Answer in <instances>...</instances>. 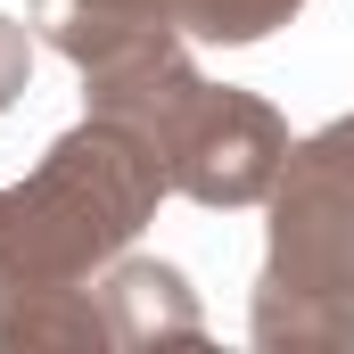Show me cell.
Wrapping results in <instances>:
<instances>
[{"instance_id":"obj_1","label":"cell","mask_w":354,"mask_h":354,"mask_svg":"<svg viewBox=\"0 0 354 354\" xmlns=\"http://www.w3.org/2000/svg\"><path fill=\"white\" fill-rule=\"evenodd\" d=\"M174 181L157 165V149L115 124L91 115L75 132H58L41 149V165L0 189V280H91L107 272L157 214Z\"/></svg>"},{"instance_id":"obj_2","label":"cell","mask_w":354,"mask_h":354,"mask_svg":"<svg viewBox=\"0 0 354 354\" xmlns=\"http://www.w3.org/2000/svg\"><path fill=\"white\" fill-rule=\"evenodd\" d=\"M272 248L256 272L264 354H354V115L305 132L272 181Z\"/></svg>"},{"instance_id":"obj_3","label":"cell","mask_w":354,"mask_h":354,"mask_svg":"<svg viewBox=\"0 0 354 354\" xmlns=\"http://www.w3.org/2000/svg\"><path fill=\"white\" fill-rule=\"evenodd\" d=\"M149 149H157L165 181L198 206H264L297 140H288V115L272 99L198 75L165 107V124L149 132Z\"/></svg>"},{"instance_id":"obj_4","label":"cell","mask_w":354,"mask_h":354,"mask_svg":"<svg viewBox=\"0 0 354 354\" xmlns=\"http://www.w3.org/2000/svg\"><path fill=\"white\" fill-rule=\"evenodd\" d=\"M99 322L115 354H149V346H198L206 313L189 297V280L157 256H115L99 272Z\"/></svg>"},{"instance_id":"obj_5","label":"cell","mask_w":354,"mask_h":354,"mask_svg":"<svg viewBox=\"0 0 354 354\" xmlns=\"http://www.w3.org/2000/svg\"><path fill=\"white\" fill-rule=\"evenodd\" d=\"M33 33L75 58V66H107V58H132V50H157V41H189L174 25V0H33Z\"/></svg>"},{"instance_id":"obj_6","label":"cell","mask_w":354,"mask_h":354,"mask_svg":"<svg viewBox=\"0 0 354 354\" xmlns=\"http://www.w3.org/2000/svg\"><path fill=\"white\" fill-rule=\"evenodd\" d=\"M99 288L91 280H0V354H99Z\"/></svg>"},{"instance_id":"obj_7","label":"cell","mask_w":354,"mask_h":354,"mask_svg":"<svg viewBox=\"0 0 354 354\" xmlns=\"http://www.w3.org/2000/svg\"><path fill=\"white\" fill-rule=\"evenodd\" d=\"M297 8H305V0H174V25L189 33V41H214V50H248V41L280 33Z\"/></svg>"},{"instance_id":"obj_8","label":"cell","mask_w":354,"mask_h":354,"mask_svg":"<svg viewBox=\"0 0 354 354\" xmlns=\"http://www.w3.org/2000/svg\"><path fill=\"white\" fill-rule=\"evenodd\" d=\"M25 83H33V25L0 17V107H17Z\"/></svg>"}]
</instances>
